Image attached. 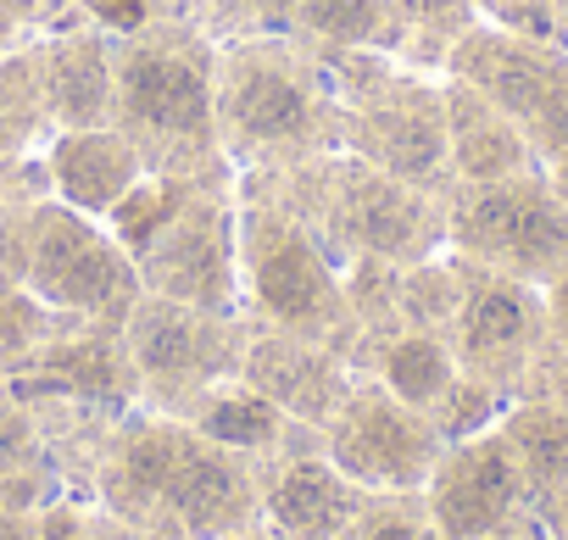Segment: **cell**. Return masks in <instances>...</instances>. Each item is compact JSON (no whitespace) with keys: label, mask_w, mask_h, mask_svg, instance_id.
<instances>
[{"label":"cell","mask_w":568,"mask_h":540,"mask_svg":"<svg viewBox=\"0 0 568 540\" xmlns=\"http://www.w3.org/2000/svg\"><path fill=\"white\" fill-rule=\"evenodd\" d=\"M457 245L507 279L551 285L568 267V201L535 167L501 184H479L457 217Z\"/></svg>","instance_id":"6da1fadb"},{"label":"cell","mask_w":568,"mask_h":540,"mask_svg":"<svg viewBox=\"0 0 568 540\" xmlns=\"http://www.w3.org/2000/svg\"><path fill=\"white\" fill-rule=\"evenodd\" d=\"M457 79L529 129L568 90V45L535 40L518 29H474L457 40Z\"/></svg>","instance_id":"277c9868"},{"label":"cell","mask_w":568,"mask_h":540,"mask_svg":"<svg viewBox=\"0 0 568 540\" xmlns=\"http://www.w3.org/2000/svg\"><path fill=\"white\" fill-rule=\"evenodd\" d=\"M363 540H424V529H418L413 518H396V512H385V518H374V523L363 529Z\"/></svg>","instance_id":"484cf974"},{"label":"cell","mask_w":568,"mask_h":540,"mask_svg":"<svg viewBox=\"0 0 568 540\" xmlns=\"http://www.w3.org/2000/svg\"><path fill=\"white\" fill-rule=\"evenodd\" d=\"M346 217H352V234L379 256H413L418 245H429L424 206L413 190H402V179H352Z\"/></svg>","instance_id":"9a60e30c"},{"label":"cell","mask_w":568,"mask_h":540,"mask_svg":"<svg viewBox=\"0 0 568 540\" xmlns=\"http://www.w3.org/2000/svg\"><path fill=\"white\" fill-rule=\"evenodd\" d=\"M256 296L273 318L296 324V329H324L341 307L329 262L302 234H278L273 245L256 251Z\"/></svg>","instance_id":"9c48e42d"},{"label":"cell","mask_w":568,"mask_h":540,"mask_svg":"<svg viewBox=\"0 0 568 540\" xmlns=\"http://www.w3.org/2000/svg\"><path fill=\"white\" fill-rule=\"evenodd\" d=\"M546 324H551V318H546V302L535 296V285L496 274V279H485V285L463 302V313H457L463 363H474L479 374H518V368L535 357Z\"/></svg>","instance_id":"8992f818"},{"label":"cell","mask_w":568,"mask_h":540,"mask_svg":"<svg viewBox=\"0 0 568 540\" xmlns=\"http://www.w3.org/2000/svg\"><path fill=\"white\" fill-rule=\"evenodd\" d=\"M129 346H134V363L151 379H190V374H201V329L184 313V302L140 307L134 324H129Z\"/></svg>","instance_id":"2e32d148"},{"label":"cell","mask_w":568,"mask_h":540,"mask_svg":"<svg viewBox=\"0 0 568 540\" xmlns=\"http://www.w3.org/2000/svg\"><path fill=\"white\" fill-rule=\"evenodd\" d=\"M385 379H390V396H396L402 407L429 412V407H440V401L457 390V357H452L440 340H429V335H407V340L390 346Z\"/></svg>","instance_id":"ac0fdd59"},{"label":"cell","mask_w":568,"mask_h":540,"mask_svg":"<svg viewBox=\"0 0 568 540\" xmlns=\"http://www.w3.org/2000/svg\"><path fill=\"white\" fill-rule=\"evenodd\" d=\"M101 12H106L112 23H140V18H145L140 0H101Z\"/></svg>","instance_id":"83f0119b"},{"label":"cell","mask_w":568,"mask_h":540,"mask_svg":"<svg viewBox=\"0 0 568 540\" xmlns=\"http://www.w3.org/2000/svg\"><path fill=\"white\" fill-rule=\"evenodd\" d=\"M402 12L407 18H424L435 29H457L468 18V0H402Z\"/></svg>","instance_id":"d4e9b609"},{"label":"cell","mask_w":568,"mask_h":540,"mask_svg":"<svg viewBox=\"0 0 568 540\" xmlns=\"http://www.w3.org/2000/svg\"><path fill=\"white\" fill-rule=\"evenodd\" d=\"M162 507L184 523L190 540H217V534H234L245 523L251 490H245V473L223 451L179 435L168 479H162Z\"/></svg>","instance_id":"52a82bcc"},{"label":"cell","mask_w":568,"mask_h":540,"mask_svg":"<svg viewBox=\"0 0 568 540\" xmlns=\"http://www.w3.org/2000/svg\"><path fill=\"white\" fill-rule=\"evenodd\" d=\"M446 151L463 167V179H474V184H501V179H518L535 167L524 129L468 84H457L446 95Z\"/></svg>","instance_id":"ba28073f"},{"label":"cell","mask_w":568,"mask_h":540,"mask_svg":"<svg viewBox=\"0 0 568 540\" xmlns=\"http://www.w3.org/2000/svg\"><path fill=\"white\" fill-rule=\"evenodd\" d=\"M229 106H234L240 129L256 134V140H284V134H302L307 129V95L284 73H273V68H251L234 84V101Z\"/></svg>","instance_id":"d6986e66"},{"label":"cell","mask_w":568,"mask_h":540,"mask_svg":"<svg viewBox=\"0 0 568 540\" xmlns=\"http://www.w3.org/2000/svg\"><path fill=\"white\" fill-rule=\"evenodd\" d=\"M151 279L168 291V302H190V307H217L229 302V251L217 240V228L201 223H168V240H156L151 251Z\"/></svg>","instance_id":"7c38bea8"},{"label":"cell","mask_w":568,"mask_h":540,"mask_svg":"<svg viewBox=\"0 0 568 540\" xmlns=\"http://www.w3.org/2000/svg\"><path fill=\"white\" fill-rule=\"evenodd\" d=\"M179 217V190L173 184H134L123 201H118V223H123V240L134 245H156V234Z\"/></svg>","instance_id":"cb8c5ba5"},{"label":"cell","mask_w":568,"mask_h":540,"mask_svg":"<svg viewBox=\"0 0 568 540\" xmlns=\"http://www.w3.org/2000/svg\"><path fill=\"white\" fill-rule=\"evenodd\" d=\"M546 318L568 335V267H562V274L551 279V296H546Z\"/></svg>","instance_id":"4316f807"},{"label":"cell","mask_w":568,"mask_h":540,"mask_svg":"<svg viewBox=\"0 0 568 540\" xmlns=\"http://www.w3.org/2000/svg\"><path fill=\"white\" fill-rule=\"evenodd\" d=\"M440 451L446 446L424 424V412L402 407L396 396L346 401V418L335 429V468L352 485H374V490H418V485H429Z\"/></svg>","instance_id":"3957f363"},{"label":"cell","mask_w":568,"mask_h":540,"mask_svg":"<svg viewBox=\"0 0 568 540\" xmlns=\"http://www.w3.org/2000/svg\"><path fill=\"white\" fill-rule=\"evenodd\" d=\"M307 23L329 40L368 45L390 29V7L385 0H307Z\"/></svg>","instance_id":"603a6c76"},{"label":"cell","mask_w":568,"mask_h":540,"mask_svg":"<svg viewBox=\"0 0 568 540\" xmlns=\"http://www.w3.org/2000/svg\"><path fill=\"white\" fill-rule=\"evenodd\" d=\"M51 106L68 123H95L106 112V73L95 45H62V57L51 62Z\"/></svg>","instance_id":"7402d4cb"},{"label":"cell","mask_w":568,"mask_h":540,"mask_svg":"<svg viewBox=\"0 0 568 540\" xmlns=\"http://www.w3.org/2000/svg\"><path fill=\"white\" fill-rule=\"evenodd\" d=\"M278 435V407L262 390H240V396H217L201 412V440L212 446H234V451H256L273 446Z\"/></svg>","instance_id":"44dd1931"},{"label":"cell","mask_w":568,"mask_h":540,"mask_svg":"<svg viewBox=\"0 0 568 540\" xmlns=\"http://www.w3.org/2000/svg\"><path fill=\"white\" fill-rule=\"evenodd\" d=\"M267 512L284 540H341L357 518V485L329 462H291L267 490Z\"/></svg>","instance_id":"8fae6325"},{"label":"cell","mask_w":568,"mask_h":540,"mask_svg":"<svg viewBox=\"0 0 568 540\" xmlns=\"http://www.w3.org/2000/svg\"><path fill=\"white\" fill-rule=\"evenodd\" d=\"M251 385L278 412H302V418H329L346 401L335 363L307 351V346H291V340H262L251 351Z\"/></svg>","instance_id":"4fadbf2b"},{"label":"cell","mask_w":568,"mask_h":540,"mask_svg":"<svg viewBox=\"0 0 568 540\" xmlns=\"http://www.w3.org/2000/svg\"><path fill=\"white\" fill-rule=\"evenodd\" d=\"M34 291L57 307L90 313L129 291V267L84 217L51 206L34 217Z\"/></svg>","instance_id":"5b68a950"},{"label":"cell","mask_w":568,"mask_h":540,"mask_svg":"<svg viewBox=\"0 0 568 540\" xmlns=\"http://www.w3.org/2000/svg\"><path fill=\"white\" fill-rule=\"evenodd\" d=\"M501 435L518 451V468L529 485L540 490H568V401H540V407H518Z\"/></svg>","instance_id":"e0dca14e"},{"label":"cell","mask_w":568,"mask_h":540,"mask_svg":"<svg viewBox=\"0 0 568 540\" xmlns=\"http://www.w3.org/2000/svg\"><path fill=\"white\" fill-rule=\"evenodd\" d=\"M51 167H57L62 195L73 206H95V212L101 206H118L134 190V173H140L134 151L123 140H112V134H68L57 145Z\"/></svg>","instance_id":"5bb4252c"},{"label":"cell","mask_w":568,"mask_h":540,"mask_svg":"<svg viewBox=\"0 0 568 540\" xmlns=\"http://www.w3.org/2000/svg\"><path fill=\"white\" fill-rule=\"evenodd\" d=\"M256 7H273L278 12V7H291V0H256Z\"/></svg>","instance_id":"f1b7e54d"},{"label":"cell","mask_w":568,"mask_h":540,"mask_svg":"<svg viewBox=\"0 0 568 540\" xmlns=\"http://www.w3.org/2000/svg\"><path fill=\"white\" fill-rule=\"evenodd\" d=\"M524 468L507 435H463L429 473V512L440 540H496L524 507Z\"/></svg>","instance_id":"7a4b0ae2"},{"label":"cell","mask_w":568,"mask_h":540,"mask_svg":"<svg viewBox=\"0 0 568 540\" xmlns=\"http://www.w3.org/2000/svg\"><path fill=\"white\" fill-rule=\"evenodd\" d=\"M368 134L379 140V162L390 167V179H429V173H440V162L452 156L446 151V123H435V118H424V112H379L374 123H368Z\"/></svg>","instance_id":"ffe728a7"},{"label":"cell","mask_w":568,"mask_h":540,"mask_svg":"<svg viewBox=\"0 0 568 540\" xmlns=\"http://www.w3.org/2000/svg\"><path fill=\"white\" fill-rule=\"evenodd\" d=\"M123 106L129 118L162 134H206V118H212L201 73L162 51H134L123 62Z\"/></svg>","instance_id":"30bf717a"}]
</instances>
